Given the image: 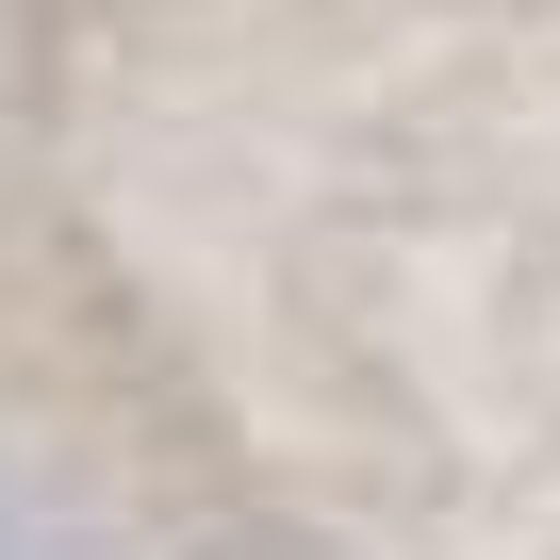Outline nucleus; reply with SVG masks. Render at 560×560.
<instances>
[{
  "label": "nucleus",
  "instance_id": "1",
  "mask_svg": "<svg viewBox=\"0 0 560 560\" xmlns=\"http://www.w3.org/2000/svg\"><path fill=\"white\" fill-rule=\"evenodd\" d=\"M0 560H100V544H83V527H67V511H34V494H18V478H0Z\"/></svg>",
  "mask_w": 560,
  "mask_h": 560
}]
</instances>
